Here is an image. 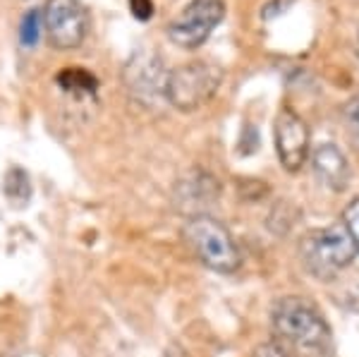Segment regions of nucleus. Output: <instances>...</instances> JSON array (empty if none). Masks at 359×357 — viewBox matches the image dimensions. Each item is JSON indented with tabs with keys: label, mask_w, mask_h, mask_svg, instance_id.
Listing matches in <instances>:
<instances>
[{
	"label": "nucleus",
	"mask_w": 359,
	"mask_h": 357,
	"mask_svg": "<svg viewBox=\"0 0 359 357\" xmlns=\"http://www.w3.org/2000/svg\"><path fill=\"white\" fill-rule=\"evenodd\" d=\"M276 151L287 173H297L309 159V128L292 108H283L273 123Z\"/></svg>",
	"instance_id": "6e6552de"
},
{
	"label": "nucleus",
	"mask_w": 359,
	"mask_h": 357,
	"mask_svg": "<svg viewBox=\"0 0 359 357\" xmlns=\"http://www.w3.org/2000/svg\"><path fill=\"white\" fill-rule=\"evenodd\" d=\"M125 84L130 94L137 101L154 106L161 99H165V82L168 70L161 60V55L151 53V50H137L135 55L127 60L125 65Z\"/></svg>",
	"instance_id": "0eeeda50"
},
{
	"label": "nucleus",
	"mask_w": 359,
	"mask_h": 357,
	"mask_svg": "<svg viewBox=\"0 0 359 357\" xmlns=\"http://www.w3.org/2000/svg\"><path fill=\"white\" fill-rule=\"evenodd\" d=\"M175 197L182 211H194V206H208V201L218 197V180H213L204 170H192L177 182Z\"/></svg>",
	"instance_id": "9d476101"
},
{
	"label": "nucleus",
	"mask_w": 359,
	"mask_h": 357,
	"mask_svg": "<svg viewBox=\"0 0 359 357\" xmlns=\"http://www.w3.org/2000/svg\"><path fill=\"white\" fill-rule=\"evenodd\" d=\"M223 0H189L184 10L168 25V39L184 50H196L204 46L211 32L223 22Z\"/></svg>",
	"instance_id": "423d86ee"
},
{
	"label": "nucleus",
	"mask_w": 359,
	"mask_h": 357,
	"mask_svg": "<svg viewBox=\"0 0 359 357\" xmlns=\"http://www.w3.org/2000/svg\"><path fill=\"white\" fill-rule=\"evenodd\" d=\"M3 192L15 206H27L29 197H32V185H29L27 170H22L20 166H13V168L5 173Z\"/></svg>",
	"instance_id": "f8f14e48"
},
{
	"label": "nucleus",
	"mask_w": 359,
	"mask_h": 357,
	"mask_svg": "<svg viewBox=\"0 0 359 357\" xmlns=\"http://www.w3.org/2000/svg\"><path fill=\"white\" fill-rule=\"evenodd\" d=\"M343 226L347 230V235L352 238V243H355V250L359 255V199L347 204V209L343 211Z\"/></svg>",
	"instance_id": "4468645a"
},
{
	"label": "nucleus",
	"mask_w": 359,
	"mask_h": 357,
	"mask_svg": "<svg viewBox=\"0 0 359 357\" xmlns=\"http://www.w3.org/2000/svg\"><path fill=\"white\" fill-rule=\"evenodd\" d=\"M184 240L199 262L216 274H233L240 269V247L230 230L213 216L194 214L184 226Z\"/></svg>",
	"instance_id": "7ed1b4c3"
},
{
	"label": "nucleus",
	"mask_w": 359,
	"mask_h": 357,
	"mask_svg": "<svg viewBox=\"0 0 359 357\" xmlns=\"http://www.w3.org/2000/svg\"><path fill=\"white\" fill-rule=\"evenodd\" d=\"M345 120H347V128L355 137H359V99H352L345 106Z\"/></svg>",
	"instance_id": "dca6fc26"
},
{
	"label": "nucleus",
	"mask_w": 359,
	"mask_h": 357,
	"mask_svg": "<svg viewBox=\"0 0 359 357\" xmlns=\"http://www.w3.org/2000/svg\"><path fill=\"white\" fill-rule=\"evenodd\" d=\"M276 348L285 357H333V331L306 297H283L271 309Z\"/></svg>",
	"instance_id": "f257e3e1"
},
{
	"label": "nucleus",
	"mask_w": 359,
	"mask_h": 357,
	"mask_svg": "<svg viewBox=\"0 0 359 357\" xmlns=\"http://www.w3.org/2000/svg\"><path fill=\"white\" fill-rule=\"evenodd\" d=\"M130 10L139 22H149L154 17V0H127Z\"/></svg>",
	"instance_id": "2eb2a0df"
},
{
	"label": "nucleus",
	"mask_w": 359,
	"mask_h": 357,
	"mask_svg": "<svg viewBox=\"0 0 359 357\" xmlns=\"http://www.w3.org/2000/svg\"><path fill=\"white\" fill-rule=\"evenodd\" d=\"M43 32L55 50H74L84 43L91 20L79 0H46Z\"/></svg>",
	"instance_id": "39448f33"
},
{
	"label": "nucleus",
	"mask_w": 359,
	"mask_h": 357,
	"mask_svg": "<svg viewBox=\"0 0 359 357\" xmlns=\"http://www.w3.org/2000/svg\"><path fill=\"white\" fill-rule=\"evenodd\" d=\"M55 82L67 91V94H96L98 79L84 67H65L62 72H57Z\"/></svg>",
	"instance_id": "9b49d317"
},
{
	"label": "nucleus",
	"mask_w": 359,
	"mask_h": 357,
	"mask_svg": "<svg viewBox=\"0 0 359 357\" xmlns=\"http://www.w3.org/2000/svg\"><path fill=\"white\" fill-rule=\"evenodd\" d=\"M311 168L316 177L321 180L323 187L333 189V192H343L350 182V163H347L345 154L340 151L335 144H318L311 151Z\"/></svg>",
	"instance_id": "1a4fd4ad"
},
{
	"label": "nucleus",
	"mask_w": 359,
	"mask_h": 357,
	"mask_svg": "<svg viewBox=\"0 0 359 357\" xmlns=\"http://www.w3.org/2000/svg\"><path fill=\"white\" fill-rule=\"evenodd\" d=\"M223 84V70L211 60H189L168 72L165 101L177 111H196L216 96Z\"/></svg>",
	"instance_id": "20e7f679"
},
{
	"label": "nucleus",
	"mask_w": 359,
	"mask_h": 357,
	"mask_svg": "<svg viewBox=\"0 0 359 357\" xmlns=\"http://www.w3.org/2000/svg\"><path fill=\"white\" fill-rule=\"evenodd\" d=\"M41 32H43V15L39 8H32L27 10L25 17L20 22V43L25 48H34L41 39Z\"/></svg>",
	"instance_id": "ddd939ff"
},
{
	"label": "nucleus",
	"mask_w": 359,
	"mask_h": 357,
	"mask_svg": "<svg viewBox=\"0 0 359 357\" xmlns=\"http://www.w3.org/2000/svg\"><path fill=\"white\" fill-rule=\"evenodd\" d=\"M357 250L343 223L314 228L299 240V259L304 269L318 281H335L347 271Z\"/></svg>",
	"instance_id": "f03ea898"
}]
</instances>
